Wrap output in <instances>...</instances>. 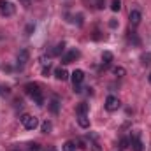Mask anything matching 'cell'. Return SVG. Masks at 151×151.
I'll use <instances>...</instances> for the list:
<instances>
[{
    "label": "cell",
    "mask_w": 151,
    "mask_h": 151,
    "mask_svg": "<svg viewBox=\"0 0 151 151\" xmlns=\"http://www.w3.org/2000/svg\"><path fill=\"white\" fill-rule=\"evenodd\" d=\"M21 123H23V127H25L27 130H35L39 127V119L35 116H30V114H25V116L21 118Z\"/></svg>",
    "instance_id": "obj_1"
},
{
    "label": "cell",
    "mask_w": 151,
    "mask_h": 151,
    "mask_svg": "<svg viewBox=\"0 0 151 151\" xmlns=\"http://www.w3.org/2000/svg\"><path fill=\"white\" fill-rule=\"evenodd\" d=\"M130 148H132V151H144V144H142V141L139 137V132H135L130 137Z\"/></svg>",
    "instance_id": "obj_2"
},
{
    "label": "cell",
    "mask_w": 151,
    "mask_h": 151,
    "mask_svg": "<svg viewBox=\"0 0 151 151\" xmlns=\"http://www.w3.org/2000/svg\"><path fill=\"white\" fill-rule=\"evenodd\" d=\"M14 5L9 2V0H0V12L4 14V16H12L14 14Z\"/></svg>",
    "instance_id": "obj_3"
},
{
    "label": "cell",
    "mask_w": 151,
    "mask_h": 151,
    "mask_svg": "<svg viewBox=\"0 0 151 151\" xmlns=\"http://www.w3.org/2000/svg\"><path fill=\"white\" fill-rule=\"evenodd\" d=\"M118 107H119V100H118V97L109 95V97L106 99V109H107L109 113H114V111H118Z\"/></svg>",
    "instance_id": "obj_4"
},
{
    "label": "cell",
    "mask_w": 151,
    "mask_h": 151,
    "mask_svg": "<svg viewBox=\"0 0 151 151\" xmlns=\"http://www.w3.org/2000/svg\"><path fill=\"white\" fill-rule=\"evenodd\" d=\"M79 55H81V53H79L77 49H70L69 53H65V55L62 56V63H63V65H67V63H72V62H76V60L79 58Z\"/></svg>",
    "instance_id": "obj_5"
},
{
    "label": "cell",
    "mask_w": 151,
    "mask_h": 151,
    "mask_svg": "<svg viewBox=\"0 0 151 151\" xmlns=\"http://www.w3.org/2000/svg\"><path fill=\"white\" fill-rule=\"evenodd\" d=\"M25 91H27L30 97H35L39 93H42V91H40V86H39L37 83H27V84H25Z\"/></svg>",
    "instance_id": "obj_6"
},
{
    "label": "cell",
    "mask_w": 151,
    "mask_h": 151,
    "mask_svg": "<svg viewBox=\"0 0 151 151\" xmlns=\"http://www.w3.org/2000/svg\"><path fill=\"white\" fill-rule=\"evenodd\" d=\"M28 58H30L28 49H21V51L18 53V67H25L27 62H28Z\"/></svg>",
    "instance_id": "obj_7"
},
{
    "label": "cell",
    "mask_w": 151,
    "mask_h": 151,
    "mask_svg": "<svg viewBox=\"0 0 151 151\" xmlns=\"http://www.w3.org/2000/svg\"><path fill=\"white\" fill-rule=\"evenodd\" d=\"M130 25H134V27H137L139 23H141V19H142V14H141V11H130Z\"/></svg>",
    "instance_id": "obj_8"
},
{
    "label": "cell",
    "mask_w": 151,
    "mask_h": 151,
    "mask_svg": "<svg viewBox=\"0 0 151 151\" xmlns=\"http://www.w3.org/2000/svg\"><path fill=\"white\" fill-rule=\"evenodd\" d=\"M70 79H72L74 84H81V83L84 81V72H83L81 69H76L74 72L70 74Z\"/></svg>",
    "instance_id": "obj_9"
},
{
    "label": "cell",
    "mask_w": 151,
    "mask_h": 151,
    "mask_svg": "<svg viewBox=\"0 0 151 151\" xmlns=\"http://www.w3.org/2000/svg\"><path fill=\"white\" fill-rule=\"evenodd\" d=\"M55 77H56L58 81H67V79H69V72H67L63 67H58V69H55Z\"/></svg>",
    "instance_id": "obj_10"
},
{
    "label": "cell",
    "mask_w": 151,
    "mask_h": 151,
    "mask_svg": "<svg viewBox=\"0 0 151 151\" xmlns=\"http://www.w3.org/2000/svg\"><path fill=\"white\" fill-rule=\"evenodd\" d=\"M111 62H113V53H111V51H104V53H102V65H104V67H109Z\"/></svg>",
    "instance_id": "obj_11"
},
{
    "label": "cell",
    "mask_w": 151,
    "mask_h": 151,
    "mask_svg": "<svg viewBox=\"0 0 151 151\" xmlns=\"http://www.w3.org/2000/svg\"><path fill=\"white\" fill-rule=\"evenodd\" d=\"M88 111H90V106L86 104V102H81L77 107H76V114L77 116H83V114H88Z\"/></svg>",
    "instance_id": "obj_12"
},
{
    "label": "cell",
    "mask_w": 151,
    "mask_h": 151,
    "mask_svg": "<svg viewBox=\"0 0 151 151\" xmlns=\"http://www.w3.org/2000/svg\"><path fill=\"white\" fill-rule=\"evenodd\" d=\"M77 123H79V127H81V128H90V118H88L86 114L77 116Z\"/></svg>",
    "instance_id": "obj_13"
},
{
    "label": "cell",
    "mask_w": 151,
    "mask_h": 151,
    "mask_svg": "<svg viewBox=\"0 0 151 151\" xmlns=\"http://www.w3.org/2000/svg\"><path fill=\"white\" fill-rule=\"evenodd\" d=\"M63 49H65V42H60V44H56V47L49 53L51 56H60L62 53H63Z\"/></svg>",
    "instance_id": "obj_14"
},
{
    "label": "cell",
    "mask_w": 151,
    "mask_h": 151,
    "mask_svg": "<svg viewBox=\"0 0 151 151\" xmlns=\"http://www.w3.org/2000/svg\"><path fill=\"white\" fill-rule=\"evenodd\" d=\"M49 109H51V113L53 114H56L58 113V109H60V102H58L56 99H53V100L49 102Z\"/></svg>",
    "instance_id": "obj_15"
},
{
    "label": "cell",
    "mask_w": 151,
    "mask_h": 151,
    "mask_svg": "<svg viewBox=\"0 0 151 151\" xmlns=\"http://www.w3.org/2000/svg\"><path fill=\"white\" fill-rule=\"evenodd\" d=\"M62 150L63 151H76V142L74 141H67V142L62 146Z\"/></svg>",
    "instance_id": "obj_16"
},
{
    "label": "cell",
    "mask_w": 151,
    "mask_h": 151,
    "mask_svg": "<svg viewBox=\"0 0 151 151\" xmlns=\"http://www.w3.org/2000/svg\"><path fill=\"white\" fill-rule=\"evenodd\" d=\"M51 128H53L51 121H44V123L40 125V130H42V134H49V132H51Z\"/></svg>",
    "instance_id": "obj_17"
},
{
    "label": "cell",
    "mask_w": 151,
    "mask_h": 151,
    "mask_svg": "<svg viewBox=\"0 0 151 151\" xmlns=\"http://www.w3.org/2000/svg\"><path fill=\"white\" fill-rule=\"evenodd\" d=\"M113 72H114V76H118V77H123V76L127 74V70H125L123 67H114Z\"/></svg>",
    "instance_id": "obj_18"
},
{
    "label": "cell",
    "mask_w": 151,
    "mask_h": 151,
    "mask_svg": "<svg viewBox=\"0 0 151 151\" xmlns=\"http://www.w3.org/2000/svg\"><path fill=\"white\" fill-rule=\"evenodd\" d=\"M141 60H142L144 65H151V53H144V55L141 56Z\"/></svg>",
    "instance_id": "obj_19"
},
{
    "label": "cell",
    "mask_w": 151,
    "mask_h": 151,
    "mask_svg": "<svg viewBox=\"0 0 151 151\" xmlns=\"http://www.w3.org/2000/svg\"><path fill=\"white\" fill-rule=\"evenodd\" d=\"M128 146H130V139H127V137H123V139L119 141V148H121V150H127Z\"/></svg>",
    "instance_id": "obj_20"
},
{
    "label": "cell",
    "mask_w": 151,
    "mask_h": 151,
    "mask_svg": "<svg viewBox=\"0 0 151 151\" xmlns=\"http://www.w3.org/2000/svg\"><path fill=\"white\" fill-rule=\"evenodd\" d=\"M32 99H34V102H35L37 106H44V97H42V93H39L35 97H32Z\"/></svg>",
    "instance_id": "obj_21"
},
{
    "label": "cell",
    "mask_w": 151,
    "mask_h": 151,
    "mask_svg": "<svg viewBox=\"0 0 151 151\" xmlns=\"http://www.w3.org/2000/svg\"><path fill=\"white\" fill-rule=\"evenodd\" d=\"M111 9H113L114 12H118V11L121 9V2H119V0H113V2H111Z\"/></svg>",
    "instance_id": "obj_22"
},
{
    "label": "cell",
    "mask_w": 151,
    "mask_h": 151,
    "mask_svg": "<svg viewBox=\"0 0 151 151\" xmlns=\"http://www.w3.org/2000/svg\"><path fill=\"white\" fill-rule=\"evenodd\" d=\"M28 151H40V146H39L37 142H30L28 144Z\"/></svg>",
    "instance_id": "obj_23"
},
{
    "label": "cell",
    "mask_w": 151,
    "mask_h": 151,
    "mask_svg": "<svg viewBox=\"0 0 151 151\" xmlns=\"http://www.w3.org/2000/svg\"><path fill=\"white\" fill-rule=\"evenodd\" d=\"M76 148H81V150H84V148H86V142H84V139H77V141H76Z\"/></svg>",
    "instance_id": "obj_24"
},
{
    "label": "cell",
    "mask_w": 151,
    "mask_h": 151,
    "mask_svg": "<svg viewBox=\"0 0 151 151\" xmlns=\"http://www.w3.org/2000/svg\"><path fill=\"white\" fill-rule=\"evenodd\" d=\"M34 30H35V27H34V25H28V27L25 28V34H27V35H32Z\"/></svg>",
    "instance_id": "obj_25"
},
{
    "label": "cell",
    "mask_w": 151,
    "mask_h": 151,
    "mask_svg": "<svg viewBox=\"0 0 151 151\" xmlns=\"http://www.w3.org/2000/svg\"><path fill=\"white\" fill-rule=\"evenodd\" d=\"M91 151H102L100 146H99V142H91Z\"/></svg>",
    "instance_id": "obj_26"
},
{
    "label": "cell",
    "mask_w": 151,
    "mask_h": 151,
    "mask_svg": "<svg viewBox=\"0 0 151 151\" xmlns=\"http://www.w3.org/2000/svg\"><path fill=\"white\" fill-rule=\"evenodd\" d=\"M19 4H21V5H25V7H28V5L32 4V0H19Z\"/></svg>",
    "instance_id": "obj_27"
},
{
    "label": "cell",
    "mask_w": 151,
    "mask_h": 151,
    "mask_svg": "<svg viewBox=\"0 0 151 151\" xmlns=\"http://www.w3.org/2000/svg\"><path fill=\"white\" fill-rule=\"evenodd\" d=\"M109 27H111V28H116V27H118V21H116V19H111V21H109Z\"/></svg>",
    "instance_id": "obj_28"
},
{
    "label": "cell",
    "mask_w": 151,
    "mask_h": 151,
    "mask_svg": "<svg viewBox=\"0 0 151 151\" xmlns=\"http://www.w3.org/2000/svg\"><path fill=\"white\" fill-rule=\"evenodd\" d=\"M47 74H49V63H47V67L42 69V76H47Z\"/></svg>",
    "instance_id": "obj_29"
},
{
    "label": "cell",
    "mask_w": 151,
    "mask_h": 151,
    "mask_svg": "<svg viewBox=\"0 0 151 151\" xmlns=\"http://www.w3.org/2000/svg\"><path fill=\"white\" fill-rule=\"evenodd\" d=\"M7 93H9V88L4 86V88H2V95H7Z\"/></svg>",
    "instance_id": "obj_30"
},
{
    "label": "cell",
    "mask_w": 151,
    "mask_h": 151,
    "mask_svg": "<svg viewBox=\"0 0 151 151\" xmlns=\"http://www.w3.org/2000/svg\"><path fill=\"white\" fill-rule=\"evenodd\" d=\"M47 151H56V148H55V146H49V148H47Z\"/></svg>",
    "instance_id": "obj_31"
},
{
    "label": "cell",
    "mask_w": 151,
    "mask_h": 151,
    "mask_svg": "<svg viewBox=\"0 0 151 151\" xmlns=\"http://www.w3.org/2000/svg\"><path fill=\"white\" fill-rule=\"evenodd\" d=\"M150 84H151V74H150Z\"/></svg>",
    "instance_id": "obj_32"
}]
</instances>
